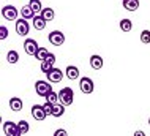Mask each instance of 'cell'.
Segmentation results:
<instances>
[{
    "mask_svg": "<svg viewBox=\"0 0 150 136\" xmlns=\"http://www.w3.org/2000/svg\"><path fill=\"white\" fill-rule=\"evenodd\" d=\"M120 28H122L123 32H131V28H133L131 19H122V21H120Z\"/></svg>",
    "mask_w": 150,
    "mask_h": 136,
    "instance_id": "cell-22",
    "label": "cell"
},
{
    "mask_svg": "<svg viewBox=\"0 0 150 136\" xmlns=\"http://www.w3.org/2000/svg\"><path fill=\"white\" fill-rule=\"evenodd\" d=\"M52 68H54V65L49 63L47 60H43V62H41V71L44 73V75H46V73H49Z\"/></svg>",
    "mask_w": 150,
    "mask_h": 136,
    "instance_id": "cell-25",
    "label": "cell"
},
{
    "mask_svg": "<svg viewBox=\"0 0 150 136\" xmlns=\"http://www.w3.org/2000/svg\"><path fill=\"white\" fill-rule=\"evenodd\" d=\"M122 3H123V8L128 11H136L139 8V0H125Z\"/></svg>",
    "mask_w": 150,
    "mask_h": 136,
    "instance_id": "cell-17",
    "label": "cell"
},
{
    "mask_svg": "<svg viewBox=\"0 0 150 136\" xmlns=\"http://www.w3.org/2000/svg\"><path fill=\"white\" fill-rule=\"evenodd\" d=\"M122 2H125V0H122Z\"/></svg>",
    "mask_w": 150,
    "mask_h": 136,
    "instance_id": "cell-33",
    "label": "cell"
},
{
    "mask_svg": "<svg viewBox=\"0 0 150 136\" xmlns=\"http://www.w3.org/2000/svg\"><path fill=\"white\" fill-rule=\"evenodd\" d=\"M21 18H24V19H33L35 18V11L30 8V5H25L21 8Z\"/></svg>",
    "mask_w": 150,
    "mask_h": 136,
    "instance_id": "cell-15",
    "label": "cell"
},
{
    "mask_svg": "<svg viewBox=\"0 0 150 136\" xmlns=\"http://www.w3.org/2000/svg\"><path fill=\"white\" fill-rule=\"evenodd\" d=\"M6 60H8V63H16V62L19 60V54H18V51H14V49L8 51V54H6Z\"/></svg>",
    "mask_w": 150,
    "mask_h": 136,
    "instance_id": "cell-21",
    "label": "cell"
},
{
    "mask_svg": "<svg viewBox=\"0 0 150 136\" xmlns=\"http://www.w3.org/2000/svg\"><path fill=\"white\" fill-rule=\"evenodd\" d=\"M43 108H44V111H46L47 116H52V109H54V105H52V103L46 101V103L43 105Z\"/></svg>",
    "mask_w": 150,
    "mask_h": 136,
    "instance_id": "cell-27",
    "label": "cell"
},
{
    "mask_svg": "<svg viewBox=\"0 0 150 136\" xmlns=\"http://www.w3.org/2000/svg\"><path fill=\"white\" fill-rule=\"evenodd\" d=\"M65 75L70 81H76L79 78V68L74 67V65H68L67 70H65Z\"/></svg>",
    "mask_w": 150,
    "mask_h": 136,
    "instance_id": "cell-11",
    "label": "cell"
},
{
    "mask_svg": "<svg viewBox=\"0 0 150 136\" xmlns=\"http://www.w3.org/2000/svg\"><path fill=\"white\" fill-rule=\"evenodd\" d=\"M63 114H65V105H63L62 101L55 103L54 109H52V116H54V117H62Z\"/></svg>",
    "mask_w": 150,
    "mask_h": 136,
    "instance_id": "cell-16",
    "label": "cell"
},
{
    "mask_svg": "<svg viewBox=\"0 0 150 136\" xmlns=\"http://www.w3.org/2000/svg\"><path fill=\"white\" fill-rule=\"evenodd\" d=\"M49 82L51 81H36L35 82V92L38 93L40 97L46 98L52 92V84H49Z\"/></svg>",
    "mask_w": 150,
    "mask_h": 136,
    "instance_id": "cell-1",
    "label": "cell"
},
{
    "mask_svg": "<svg viewBox=\"0 0 150 136\" xmlns=\"http://www.w3.org/2000/svg\"><path fill=\"white\" fill-rule=\"evenodd\" d=\"M46 76H47V81H51V82H60L63 79V71L60 68H52L49 73H46Z\"/></svg>",
    "mask_w": 150,
    "mask_h": 136,
    "instance_id": "cell-10",
    "label": "cell"
},
{
    "mask_svg": "<svg viewBox=\"0 0 150 136\" xmlns=\"http://www.w3.org/2000/svg\"><path fill=\"white\" fill-rule=\"evenodd\" d=\"M59 97H60V101H62L65 106H70V105H73V101H74V92H73L71 87L60 89Z\"/></svg>",
    "mask_w": 150,
    "mask_h": 136,
    "instance_id": "cell-2",
    "label": "cell"
},
{
    "mask_svg": "<svg viewBox=\"0 0 150 136\" xmlns=\"http://www.w3.org/2000/svg\"><path fill=\"white\" fill-rule=\"evenodd\" d=\"M46 101H49V103H52V105H55V103H59L60 101V97H59V93H55L54 90L49 93V95L46 97Z\"/></svg>",
    "mask_w": 150,
    "mask_h": 136,
    "instance_id": "cell-24",
    "label": "cell"
},
{
    "mask_svg": "<svg viewBox=\"0 0 150 136\" xmlns=\"http://www.w3.org/2000/svg\"><path fill=\"white\" fill-rule=\"evenodd\" d=\"M32 116H33L35 120H44L46 119V111H44L43 105H33L32 106Z\"/></svg>",
    "mask_w": 150,
    "mask_h": 136,
    "instance_id": "cell-9",
    "label": "cell"
},
{
    "mask_svg": "<svg viewBox=\"0 0 150 136\" xmlns=\"http://www.w3.org/2000/svg\"><path fill=\"white\" fill-rule=\"evenodd\" d=\"M18 128H19V136H21V135H27V133H29V130H30L29 122H27V120H19Z\"/></svg>",
    "mask_w": 150,
    "mask_h": 136,
    "instance_id": "cell-19",
    "label": "cell"
},
{
    "mask_svg": "<svg viewBox=\"0 0 150 136\" xmlns=\"http://www.w3.org/2000/svg\"><path fill=\"white\" fill-rule=\"evenodd\" d=\"M16 33L21 35V36L29 35V22H27L24 18L16 19Z\"/></svg>",
    "mask_w": 150,
    "mask_h": 136,
    "instance_id": "cell-6",
    "label": "cell"
},
{
    "mask_svg": "<svg viewBox=\"0 0 150 136\" xmlns=\"http://www.w3.org/2000/svg\"><path fill=\"white\" fill-rule=\"evenodd\" d=\"M38 49H40V46H38V43H36L35 40L27 38L25 41H24V51H25L29 56H35Z\"/></svg>",
    "mask_w": 150,
    "mask_h": 136,
    "instance_id": "cell-7",
    "label": "cell"
},
{
    "mask_svg": "<svg viewBox=\"0 0 150 136\" xmlns=\"http://www.w3.org/2000/svg\"><path fill=\"white\" fill-rule=\"evenodd\" d=\"M40 14H41L43 18L47 21V22L52 21V19H54V16H55V13H54V10H52V8H43V11Z\"/></svg>",
    "mask_w": 150,
    "mask_h": 136,
    "instance_id": "cell-20",
    "label": "cell"
},
{
    "mask_svg": "<svg viewBox=\"0 0 150 136\" xmlns=\"http://www.w3.org/2000/svg\"><path fill=\"white\" fill-rule=\"evenodd\" d=\"M6 36H8V28L2 26L0 27V40H6Z\"/></svg>",
    "mask_w": 150,
    "mask_h": 136,
    "instance_id": "cell-28",
    "label": "cell"
},
{
    "mask_svg": "<svg viewBox=\"0 0 150 136\" xmlns=\"http://www.w3.org/2000/svg\"><path fill=\"white\" fill-rule=\"evenodd\" d=\"M22 106H24V103H22V100H21L19 97L10 98V109H11V111L18 113V111H21V109H22Z\"/></svg>",
    "mask_w": 150,
    "mask_h": 136,
    "instance_id": "cell-14",
    "label": "cell"
},
{
    "mask_svg": "<svg viewBox=\"0 0 150 136\" xmlns=\"http://www.w3.org/2000/svg\"><path fill=\"white\" fill-rule=\"evenodd\" d=\"M3 133L6 136H19V128L16 123L6 120V122H3Z\"/></svg>",
    "mask_w": 150,
    "mask_h": 136,
    "instance_id": "cell-8",
    "label": "cell"
},
{
    "mask_svg": "<svg viewBox=\"0 0 150 136\" xmlns=\"http://www.w3.org/2000/svg\"><path fill=\"white\" fill-rule=\"evenodd\" d=\"M55 136H67V131H65V130H55V133H54Z\"/></svg>",
    "mask_w": 150,
    "mask_h": 136,
    "instance_id": "cell-30",
    "label": "cell"
},
{
    "mask_svg": "<svg viewBox=\"0 0 150 136\" xmlns=\"http://www.w3.org/2000/svg\"><path fill=\"white\" fill-rule=\"evenodd\" d=\"M149 125H150V119H149Z\"/></svg>",
    "mask_w": 150,
    "mask_h": 136,
    "instance_id": "cell-32",
    "label": "cell"
},
{
    "mask_svg": "<svg viewBox=\"0 0 150 136\" xmlns=\"http://www.w3.org/2000/svg\"><path fill=\"white\" fill-rule=\"evenodd\" d=\"M47 40H49V43L54 44V46H62V44L65 43V33H62L60 30H54V32L49 33Z\"/></svg>",
    "mask_w": 150,
    "mask_h": 136,
    "instance_id": "cell-5",
    "label": "cell"
},
{
    "mask_svg": "<svg viewBox=\"0 0 150 136\" xmlns=\"http://www.w3.org/2000/svg\"><path fill=\"white\" fill-rule=\"evenodd\" d=\"M103 65H104V62H103V57H101V56L93 54L90 57V67L93 70H101V68H103Z\"/></svg>",
    "mask_w": 150,
    "mask_h": 136,
    "instance_id": "cell-12",
    "label": "cell"
},
{
    "mask_svg": "<svg viewBox=\"0 0 150 136\" xmlns=\"http://www.w3.org/2000/svg\"><path fill=\"white\" fill-rule=\"evenodd\" d=\"M32 21H33V27L36 28V30H43V28L46 27V24H47V21L44 19L41 14H35V18Z\"/></svg>",
    "mask_w": 150,
    "mask_h": 136,
    "instance_id": "cell-13",
    "label": "cell"
},
{
    "mask_svg": "<svg viewBox=\"0 0 150 136\" xmlns=\"http://www.w3.org/2000/svg\"><path fill=\"white\" fill-rule=\"evenodd\" d=\"M47 49L46 48H40L38 51H36V54H35V59H38L40 62H43V60H46V57H47Z\"/></svg>",
    "mask_w": 150,
    "mask_h": 136,
    "instance_id": "cell-23",
    "label": "cell"
},
{
    "mask_svg": "<svg viewBox=\"0 0 150 136\" xmlns=\"http://www.w3.org/2000/svg\"><path fill=\"white\" fill-rule=\"evenodd\" d=\"M19 13H21V11H18V8L13 6V5H6V6L2 8V16H3V19H6V21H16Z\"/></svg>",
    "mask_w": 150,
    "mask_h": 136,
    "instance_id": "cell-3",
    "label": "cell"
},
{
    "mask_svg": "<svg viewBox=\"0 0 150 136\" xmlns=\"http://www.w3.org/2000/svg\"><path fill=\"white\" fill-rule=\"evenodd\" d=\"M141 41H142L144 44L150 43V30H142L141 32Z\"/></svg>",
    "mask_w": 150,
    "mask_h": 136,
    "instance_id": "cell-26",
    "label": "cell"
},
{
    "mask_svg": "<svg viewBox=\"0 0 150 136\" xmlns=\"http://www.w3.org/2000/svg\"><path fill=\"white\" fill-rule=\"evenodd\" d=\"M46 60L49 62V63H52V65H54V63H55V56L52 54V52H49V54H47V57H46Z\"/></svg>",
    "mask_w": 150,
    "mask_h": 136,
    "instance_id": "cell-29",
    "label": "cell"
},
{
    "mask_svg": "<svg viewBox=\"0 0 150 136\" xmlns=\"http://www.w3.org/2000/svg\"><path fill=\"white\" fill-rule=\"evenodd\" d=\"M79 89L82 93H86V95H88V93L93 92V89H95V84H93V81L90 79V78L84 76L79 79Z\"/></svg>",
    "mask_w": 150,
    "mask_h": 136,
    "instance_id": "cell-4",
    "label": "cell"
},
{
    "mask_svg": "<svg viewBox=\"0 0 150 136\" xmlns=\"http://www.w3.org/2000/svg\"><path fill=\"white\" fill-rule=\"evenodd\" d=\"M134 136H144V131L137 130V131H134Z\"/></svg>",
    "mask_w": 150,
    "mask_h": 136,
    "instance_id": "cell-31",
    "label": "cell"
},
{
    "mask_svg": "<svg viewBox=\"0 0 150 136\" xmlns=\"http://www.w3.org/2000/svg\"><path fill=\"white\" fill-rule=\"evenodd\" d=\"M29 5H30L32 10L35 11V14H38V13H41V11H43L41 0H30V2H29Z\"/></svg>",
    "mask_w": 150,
    "mask_h": 136,
    "instance_id": "cell-18",
    "label": "cell"
}]
</instances>
